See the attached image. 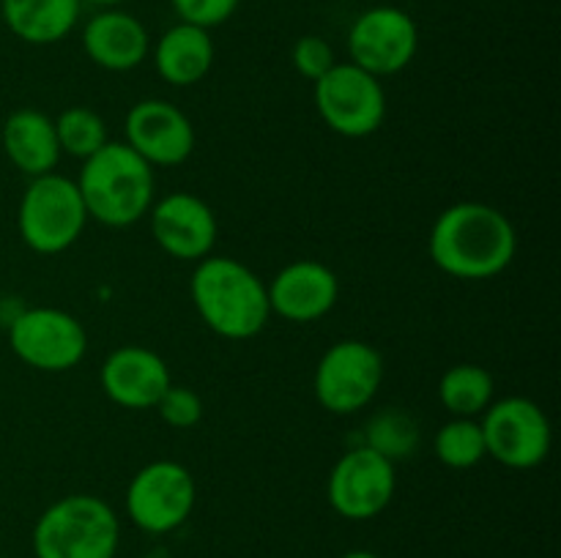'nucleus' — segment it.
I'll return each mask as SVG.
<instances>
[{
    "instance_id": "obj_1",
    "label": "nucleus",
    "mask_w": 561,
    "mask_h": 558,
    "mask_svg": "<svg viewBox=\"0 0 561 558\" xmlns=\"http://www.w3.org/2000/svg\"><path fill=\"white\" fill-rule=\"evenodd\" d=\"M433 263L455 279L499 277L518 252V233L507 213L488 202H455L444 208L427 239Z\"/></svg>"
},
{
    "instance_id": "obj_2",
    "label": "nucleus",
    "mask_w": 561,
    "mask_h": 558,
    "mask_svg": "<svg viewBox=\"0 0 561 558\" xmlns=\"http://www.w3.org/2000/svg\"><path fill=\"white\" fill-rule=\"evenodd\" d=\"M190 295L201 321L225 339L255 337L272 317L266 282L247 263L228 255H208L195 263Z\"/></svg>"
},
{
    "instance_id": "obj_3",
    "label": "nucleus",
    "mask_w": 561,
    "mask_h": 558,
    "mask_svg": "<svg viewBox=\"0 0 561 558\" xmlns=\"http://www.w3.org/2000/svg\"><path fill=\"white\" fill-rule=\"evenodd\" d=\"M88 219L104 228H131L148 217L153 206V167L126 142L107 140L82 162L77 178Z\"/></svg>"
},
{
    "instance_id": "obj_4",
    "label": "nucleus",
    "mask_w": 561,
    "mask_h": 558,
    "mask_svg": "<svg viewBox=\"0 0 561 558\" xmlns=\"http://www.w3.org/2000/svg\"><path fill=\"white\" fill-rule=\"evenodd\" d=\"M118 542L115 509L88 492L58 498L33 525L36 558H115Z\"/></svg>"
},
{
    "instance_id": "obj_5",
    "label": "nucleus",
    "mask_w": 561,
    "mask_h": 558,
    "mask_svg": "<svg viewBox=\"0 0 561 558\" xmlns=\"http://www.w3.org/2000/svg\"><path fill=\"white\" fill-rule=\"evenodd\" d=\"M88 224L77 181L47 173L31 178L16 211V228L22 241L38 255H60L77 244Z\"/></svg>"
},
{
    "instance_id": "obj_6",
    "label": "nucleus",
    "mask_w": 561,
    "mask_h": 558,
    "mask_svg": "<svg viewBox=\"0 0 561 558\" xmlns=\"http://www.w3.org/2000/svg\"><path fill=\"white\" fill-rule=\"evenodd\" d=\"M197 485L190 468L175 460H153L126 487V514L146 534H170L190 520Z\"/></svg>"
},
{
    "instance_id": "obj_7",
    "label": "nucleus",
    "mask_w": 561,
    "mask_h": 558,
    "mask_svg": "<svg viewBox=\"0 0 561 558\" xmlns=\"http://www.w3.org/2000/svg\"><path fill=\"white\" fill-rule=\"evenodd\" d=\"M383 383V356L362 339L329 345L312 377L316 399L334 416H351L367 408Z\"/></svg>"
},
{
    "instance_id": "obj_8",
    "label": "nucleus",
    "mask_w": 561,
    "mask_h": 558,
    "mask_svg": "<svg viewBox=\"0 0 561 558\" xmlns=\"http://www.w3.org/2000/svg\"><path fill=\"white\" fill-rule=\"evenodd\" d=\"M488 457L504 468L529 470L546 463L551 452V421L529 397H502L480 416Z\"/></svg>"
},
{
    "instance_id": "obj_9",
    "label": "nucleus",
    "mask_w": 561,
    "mask_h": 558,
    "mask_svg": "<svg viewBox=\"0 0 561 558\" xmlns=\"http://www.w3.org/2000/svg\"><path fill=\"white\" fill-rule=\"evenodd\" d=\"M9 345L22 364L42 372H66L85 359L88 334L71 312L31 306L9 321Z\"/></svg>"
},
{
    "instance_id": "obj_10",
    "label": "nucleus",
    "mask_w": 561,
    "mask_h": 558,
    "mask_svg": "<svg viewBox=\"0 0 561 558\" xmlns=\"http://www.w3.org/2000/svg\"><path fill=\"white\" fill-rule=\"evenodd\" d=\"M312 85L318 115L332 131L356 140L381 129L387 118V91L378 77L367 74L348 60L334 63L332 71Z\"/></svg>"
},
{
    "instance_id": "obj_11",
    "label": "nucleus",
    "mask_w": 561,
    "mask_h": 558,
    "mask_svg": "<svg viewBox=\"0 0 561 558\" xmlns=\"http://www.w3.org/2000/svg\"><path fill=\"white\" fill-rule=\"evenodd\" d=\"M420 49V27L409 11L398 5H373L362 11L348 31L351 63L373 77H392L414 60Z\"/></svg>"
},
{
    "instance_id": "obj_12",
    "label": "nucleus",
    "mask_w": 561,
    "mask_h": 558,
    "mask_svg": "<svg viewBox=\"0 0 561 558\" xmlns=\"http://www.w3.org/2000/svg\"><path fill=\"white\" fill-rule=\"evenodd\" d=\"M394 487L398 474L392 460L359 443L334 463L327 481V498L340 518L373 520L392 503Z\"/></svg>"
},
{
    "instance_id": "obj_13",
    "label": "nucleus",
    "mask_w": 561,
    "mask_h": 558,
    "mask_svg": "<svg viewBox=\"0 0 561 558\" xmlns=\"http://www.w3.org/2000/svg\"><path fill=\"white\" fill-rule=\"evenodd\" d=\"M126 146L151 167L184 164L195 151V126L164 98H142L126 113Z\"/></svg>"
},
{
    "instance_id": "obj_14",
    "label": "nucleus",
    "mask_w": 561,
    "mask_h": 558,
    "mask_svg": "<svg viewBox=\"0 0 561 558\" xmlns=\"http://www.w3.org/2000/svg\"><path fill=\"white\" fill-rule=\"evenodd\" d=\"M148 219L159 249L175 260L197 263L211 255L217 244V213L203 197L190 191H170L153 202Z\"/></svg>"
},
{
    "instance_id": "obj_15",
    "label": "nucleus",
    "mask_w": 561,
    "mask_h": 558,
    "mask_svg": "<svg viewBox=\"0 0 561 558\" xmlns=\"http://www.w3.org/2000/svg\"><path fill=\"white\" fill-rule=\"evenodd\" d=\"M272 315L290 323L321 321L340 299V279L318 260H296L279 268L266 284Z\"/></svg>"
},
{
    "instance_id": "obj_16",
    "label": "nucleus",
    "mask_w": 561,
    "mask_h": 558,
    "mask_svg": "<svg viewBox=\"0 0 561 558\" xmlns=\"http://www.w3.org/2000/svg\"><path fill=\"white\" fill-rule=\"evenodd\" d=\"M104 394L115 405L129 410H146L159 403L173 383L168 361L142 345H121L104 359L99 372Z\"/></svg>"
},
{
    "instance_id": "obj_17",
    "label": "nucleus",
    "mask_w": 561,
    "mask_h": 558,
    "mask_svg": "<svg viewBox=\"0 0 561 558\" xmlns=\"http://www.w3.org/2000/svg\"><path fill=\"white\" fill-rule=\"evenodd\" d=\"M82 49L99 69L131 71L151 53V36L129 11L102 9L82 27Z\"/></svg>"
},
{
    "instance_id": "obj_18",
    "label": "nucleus",
    "mask_w": 561,
    "mask_h": 558,
    "mask_svg": "<svg viewBox=\"0 0 561 558\" xmlns=\"http://www.w3.org/2000/svg\"><path fill=\"white\" fill-rule=\"evenodd\" d=\"M0 142H3V153L9 156V162L27 178L55 173L58 167L60 146L55 137V124L42 109H14L5 118Z\"/></svg>"
},
{
    "instance_id": "obj_19",
    "label": "nucleus",
    "mask_w": 561,
    "mask_h": 558,
    "mask_svg": "<svg viewBox=\"0 0 561 558\" xmlns=\"http://www.w3.org/2000/svg\"><path fill=\"white\" fill-rule=\"evenodd\" d=\"M151 53L157 74L164 82L175 88H190L211 71L214 38L206 27L179 22L159 36Z\"/></svg>"
},
{
    "instance_id": "obj_20",
    "label": "nucleus",
    "mask_w": 561,
    "mask_h": 558,
    "mask_svg": "<svg viewBox=\"0 0 561 558\" xmlns=\"http://www.w3.org/2000/svg\"><path fill=\"white\" fill-rule=\"evenodd\" d=\"M80 5L82 0H0V16L20 42L47 47L75 31Z\"/></svg>"
},
{
    "instance_id": "obj_21",
    "label": "nucleus",
    "mask_w": 561,
    "mask_h": 558,
    "mask_svg": "<svg viewBox=\"0 0 561 558\" xmlns=\"http://www.w3.org/2000/svg\"><path fill=\"white\" fill-rule=\"evenodd\" d=\"M438 399L449 416L480 419L496 399V381L482 364H455L438 381Z\"/></svg>"
},
{
    "instance_id": "obj_22",
    "label": "nucleus",
    "mask_w": 561,
    "mask_h": 558,
    "mask_svg": "<svg viewBox=\"0 0 561 558\" xmlns=\"http://www.w3.org/2000/svg\"><path fill=\"white\" fill-rule=\"evenodd\" d=\"M433 452H436L438 463L455 470H466L480 465L482 460L488 457L480 419L453 416L447 425L438 427L436 438H433Z\"/></svg>"
},
{
    "instance_id": "obj_23",
    "label": "nucleus",
    "mask_w": 561,
    "mask_h": 558,
    "mask_svg": "<svg viewBox=\"0 0 561 558\" xmlns=\"http://www.w3.org/2000/svg\"><path fill=\"white\" fill-rule=\"evenodd\" d=\"M53 124L60 153H69V156L82 159V162L93 156L110 140L107 124H104L102 115L91 107H80V104L66 107Z\"/></svg>"
},
{
    "instance_id": "obj_24",
    "label": "nucleus",
    "mask_w": 561,
    "mask_h": 558,
    "mask_svg": "<svg viewBox=\"0 0 561 558\" xmlns=\"http://www.w3.org/2000/svg\"><path fill=\"white\" fill-rule=\"evenodd\" d=\"M365 446L376 449L378 454L398 463V460L411 457L420 446V425L414 421V416L403 414L400 408L381 410L367 425Z\"/></svg>"
},
{
    "instance_id": "obj_25",
    "label": "nucleus",
    "mask_w": 561,
    "mask_h": 558,
    "mask_svg": "<svg viewBox=\"0 0 561 558\" xmlns=\"http://www.w3.org/2000/svg\"><path fill=\"white\" fill-rule=\"evenodd\" d=\"M153 410H157L159 419L168 427H173V430H192V427L201 425L203 419V399L195 388L170 383L168 392H164L162 397H159V403L153 405Z\"/></svg>"
},
{
    "instance_id": "obj_26",
    "label": "nucleus",
    "mask_w": 561,
    "mask_h": 558,
    "mask_svg": "<svg viewBox=\"0 0 561 558\" xmlns=\"http://www.w3.org/2000/svg\"><path fill=\"white\" fill-rule=\"evenodd\" d=\"M290 60H294V69L310 82L321 80L337 63L332 44L321 36H301L290 49Z\"/></svg>"
},
{
    "instance_id": "obj_27",
    "label": "nucleus",
    "mask_w": 561,
    "mask_h": 558,
    "mask_svg": "<svg viewBox=\"0 0 561 558\" xmlns=\"http://www.w3.org/2000/svg\"><path fill=\"white\" fill-rule=\"evenodd\" d=\"M170 3H173V11L181 22L211 31L236 14L241 0H170Z\"/></svg>"
},
{
    "instance_id": "obj_28",
    "label": "nucleus",
    "mask_w": 561,
    "mask_h": 558,
    "mask_svg": "<svg viewBox=\"0 0 561 558\" xmlns=\"http://www.w3.org/2000/svg\"><path fill=\"white\" fill-rule=\"evenodd\" d=\"M82 3L99 5V9H118V5L126 3V0H82Z\"/></svg>"
},
{
    "instance_id": "obj_29",
    "label": "nucleus",
    "mask_w": 561,
    "mask_h": 558,
    "mask_svg": "<svg viewBox=\"0 0 561 558\" xmlns=\"http://www.w3.org/2000/svg\"><path fill=\"white\" fill-rule=\"evenodd\" d=\"M343 558H381V556L373 550H348Z\"/></svg>"
},
{
    "instance_id": "obj_30",
    "label": "nucleus",
    "mask_w": 561,
    "mask_h": 558,
    "mask_svg": "<svg viewBox=\"0 0 561 558\" xmlns=\"http://www.w3.org/2000/svg\"><path fill=\"white\" fill-rule=\"evenodd\" d=\"M0 558H3V556H0Z\"/></svg>"
}]
</instances>
